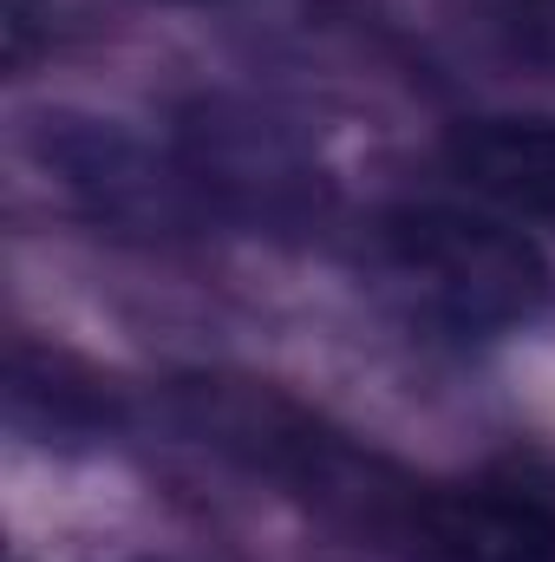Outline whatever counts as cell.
<instances>
[{"label": "cell", "mask_w": 555, "mask_h": 562, "mask_svg": "<svg viewBox=\"0 0 555 562\" xmlns=\"http://www.w3.org/2000/svg\"><path fill=\"white\" fill-rule=\"evenodd\" d=\"M177 157L196 196L209 203V216H229V223L294 229L327 203V177L307 138L256 105H229V99L196 105L177 132Z\"/></svg>", "instance_id": "cell-3"}, {"label": "cell", "mask_w": 555, "mask_h": 562, "mask_svg": "<svg viewBox=\"0 0 555 562\" xmlns=\"http://www.w3.org/2000/svg\"><path fill=\"white\" fill-rule=\"evenodd\" d=\"M444 164L464 190L490 196L510 216L555 223V119L484 112L444 132Z\"/></svg>", "instance_id": "cell-5"}, {"label": "cell", "mask_w": 555, "mask_h": 562, "mask_svg": "<svg viewBox=\"0 0 555 562\" xmlns=\"http://www.w3.org/2000/svg\"><path fill=\"white\" fill-rule=\"evenodd\" d=\"M380 256L424 314L457 334H503L550 307L555 269L517 223L464 203H406L380 223Z\"/></svg>", "instance_id": "cell-1"}, {"label": "cell", "mask_w": 555, "mask_h": 562, "mask_svg": "<svg viewBox=\"0 0 555 562\" xmlns=\"http://www.w3.org/2000/svg\"><path fill=\"white\" fill-rule=\"evenodd\" d=\"M406 550L424 562H555V510L510 484H424Z\"/></svg>", "instance_id": "cell-4"}, {"label": "cell", "mask_w": 555, "mask_h": 562, "mask_svg": "<svg viewBox=\"0 0 555 562\" xmlns=\"http://www.w3.org/2000/svg\"><path fill=\"white\" fill-rule=\"evenodd\" d=\"M471 26L530 79H555V0H471Z\"/></svg>", "instance_id": "cell-6"}, {"label": "cell", "mask_w": 555, "mask_h": 562, "mask_svg": "<svg viewBox=\"0 0 555 562\" xmlns=\"http://www.w3.org/2000/svg\"><path fill=\"white\" fill-rule=\"evenodd\" d=\"M33 53V0H7V66H26Z\"/></svg>", "instance_id": "cell-7"}, {"label": "cell", "mask_w": 555, "mask_h": 562, "mask_svg": "<svg viewBox=\"0 0 555 562\" xmlns=\"http://www.w3.org/2000/svg\"><path fill=\"white\" fill-rule=\"evenodd\" d=\"M26 150L33 164L99 223L112 229H144V236H170V229H190L209 216V203L196 196L190 170L177 150H157V144L118 125V119H99V112H39L26 125Z\"/></svg>", "instance_id": "cell-2"}]
</instances>
